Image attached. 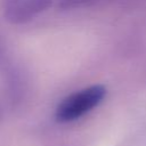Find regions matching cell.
Here are the masks:
<instances>
[{"mask_svg":"<svg viewBox=\"0 0 146 146\" xmlns=\"http://www.w3.org/2000/svg\"><path fill=\"white\" fill-rule=\"evenodd\" d=\"M54 0H2V14L10 24H24L44 11Z\"/></svg>","mask_w":146,"mask_h":146,"instance_id":"obj_2","label":"cell"},{"mask_svg":"<svg viewBox=\"0 0 146 146\" xmlns=\"http://www.w3.org/2000/svg\"><path fill=\"white\" fill-rule=\"evenodd\" d=\"M92 1L95 0H60L59 6L63 9H71V8H76V7L88 5Z\"/></svg>","mask_w":146,"mask_h":146,"instance_id":"obj_3","label":"cell"},{"mask_svg":"<svg viewBox=\"0 0 146 146\" xmlns=\"http://www.w3.org/2000/svg\"><path fill=\"white\" fill-rule=\"evenodd\" d=\"M107 94L104 84H91L66 96L56 107L55 117L58 122L75 121L97 107Z\"/></svg>","mask_w":146,"mask_h":146,"instance_id":"obj_1","label":"cell"}]
</instances>
